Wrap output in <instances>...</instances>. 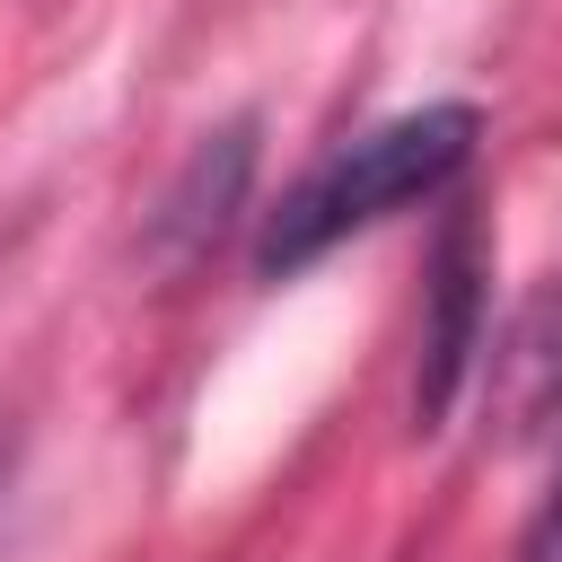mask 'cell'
Listing matches in <instances>:
<instances>
[{
	"label": "cell",
	"mask_w": 562,
	"mask_h": 562,
	"mask_svg": "<svg viewBox=\"0 0 562 562\" xmlns=\"http://www.w3.org/2000/svg\"><path fill=\"white\" fill-rule=\"evenodd\" d=\"M474 132H483V114H474V105H422V114H395V123H378V132L342 140L325 167H307V176L281 193V211L263 220L255 272H263V281H281V272H299V263L334 255L342 237H360V228L395 220L404 202H430V193H439V184H457V167L474 158Z\"/></svg>",
	"instance_id": "1"
},
{
	"label": "cell",
	"mask_w": 562,
	"mask_h": 562,
	"mask_svg": "<svg viewBox=\"0 0 562 562\" xmlns=\"http://www.w3.org/2000/svg\"><path fill=\"white\" fill-rule=\"evenodd\" d=\"M474 334H483V255H474V228L457 220L448 246H439V316H430V342H422V422H439L457 404V378L474 360Z\"/></svg>",
	"instance_id": "2"
},
{
	"label": "cell",
	"mask_w": 562,
	"mask_h": 562,
	"mask_svg": "<svg viewBox=\"0 0 562 562\" xmlns=\"http://www.w3.org/2000/svg\"><path fill=\"white\" fill-rule=\"evenodd\" d=\"M518 562H562V483H553V501L527 518V536H518Z\"/></svg>",
	"instance_id": "3"
}]
</instances>
